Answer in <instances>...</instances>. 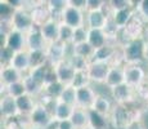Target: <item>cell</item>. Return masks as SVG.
<instances>
[{
    "mask_svg": "<svg viewBox=\"0 0 148 129\" xmlns=\"http://www.w3.org/2000/svg\"><path fill=\"white\" fill-rule=\"evenodd\" d=\"M146 53L144 50V44L142 40L135 39L130 43L129 45L125 49V56L129 61H138V59H142Z\"/></svg>",
    "mask_w": 148,
    "mask_h": 129,
    "instance_id": "6da1fadb",
    "label": "cell"
},
{
    "mask_svg": "<svg viewBox=\"0 0 148 129\" xmlns=\"http://www.w3.org/2000/svg\"><path fill=\"white\" fill-rule=\"evenodd\" d=\"M64 21L66 25L72 28L81 27V13L79 12L77 8L75 7H68L64 12Z\"/></svg>",
    "mask_w": 148,
    "mask_h": 129,
    "instance_id": "7a4b0ae2",
    "label": "cell"
},
{
    "mask_svg": "<svg viewBox=\"0 0 148 129\" xmlns=\"http://www.w3.org/2000/svg\"><path fill=\"white\" fill-rule=\"evenodd\" d=\"M88 74H89V77L97 80V81H101V80H107L110 70H108V66L106 63L98 62V63H94L89 68V72Z\"/></svg>",
    "mask_w": 148,
    "mask_h": 129,
    "instance_id": "3957f363",
    "label": "cell"
},
{
    "mask_svg": "<svg viewBox=\"0 0 148 129\" xmlns=\"http://www.w3.org/2000/svg\"><path fill=\"white\" fill-rule=\"evenodd\" d=\"M89 25L92 30H101L106 25V16L101 10H92L89 14Z\"/></svg>",
    "mask_w": 148,
    "mask_h": 129,
    "instance_id": "277c9868",
    "label": "cell"
},
{
    "mask_svg": "<svg viewBox=\"0 0 148 129\" xmlns=\"http://www.w3.org/2000/svg\"><path fill=\"white\" fill-rule=\"evenodd\" d=\"M88 43H89L95 50L104 47L106 39H104V34L102 32V30H90L89 36H88Z\"/></svg>",
    "mask_w": 148,
    "mask_h": 129,
    "instance_id": "5b68a950",
    "label": "cell"
},
{
    "mask_svg": "<svg viewBox=\"0 0 148 129\" xmlns=\"http://www.w3.org/2000/svg\"><path fill=\"white\" fill-rule=\"evenodd\" d=\"M76 96H77V101L81 105L89 106V105H94V96H93V92L89 89L88 87H82L76 89Z\"/></svg>",
    "mask_w": 148,
    "mask_h": 129,
    "instance_id": "8992f818",
    "label": "cell"
},
{
    "mask_svg": "<svg viewBox=\"0 0 148 129\" xmlns=\"http://www.w3.org/2000/svg\"><path fill=\"white\" fill-rule=\"evenodd\" d=\"M13 22L17 28L19 30H25V28L30 27L32 23V18L25 12H16L13 16Z\"/></svg>",
    "mask_w": 148,
    "mask_h": 129,
    "instance_id": "52a82bcc",
    "label": "cell"
},
{
    "mask_svg": "<svg viewBox=\"0 0 148 129\" xmlns=\"http://www.w3.org/2000/svg\"><path fill=\"white\" fill-rule=\"evenodd\" d=\"M75 68L72 66H67V65H61L57 70V75L58 79L61 80V83H68L72 81L75 77Z\"/></svg>",
    "mask_w": 148,
    "mask_h": 129,
    "instance_id": "ba28073f",
    "label": "cell"
},
{
    "mask_svg": "<svg viewBox=\"0 0 148 129\" xmlns=\"http://www.w3.org/2000/svg\"><path fill=\"white\" fill-rule=\"evenodd\" d=\"M31 120L38 125H47L49 123V115L45 107H38L31 114Z\"/></svg>",
    "mask_w": 148,
    "mask_h": 129,
    "instance_id": "9c48e42d",
    "label": "cell"
},
{
    "mask_svg": "<svg viewBox=\"0 0 148 129\" xmlns=\"http://www.w3.org/2000/svg\"><path fill=\"white\" fill-rule=\"evenodd\" d=\"M41 34L45 39L53 40V39H56L57 36H59V27L57 26L56 22H48V23H45L42 26Z\"/></svg>",
    "mask_w": 148,
    "mask_h": 129,
    "instance_id": "30bf717a",
    "label": "cell"
},
{
    "mask_svg": "<svg viewBox=\"0 0 148 129\" xmlns=\"http://www.w3.org/2000/svg\"><path fill=\"white\" fill-rule=\"evenodd\" d=\"M89 121L92 124V127L94 129H103L106 127V119L102 114H99L95 110H90L89 111Z\"/></svg>",
    "mask_w": 148,
    "mask_h": 129,
    "instance_id": "8fae6325",
    "label": "cell"
},
{
    "mask_svg": "<svg viewBox=\"0 0 148 129\" xmlns=\"http://www.w3.org/2000/svg\"><path fill=\"white\" fill-rule=\"evenodd\" d=\"M124 74L121 72L119 68H112L110 70V74L107 76V84L111 87H119V85L124 84Z\"/></svg>",
    "mask_w": 148,
    "mask_h": 129,
    "instance_id": "7c38bea8",
    "label": "cell"
},
{
    "mask_svg": "<svg viewBox=\"0 0 148 129\" xmlns=\"http://www.w3.org/2000/svg\"><path fill=\"white\" fill-rule=\"evenodd\" d=\"M12 67H14L16 70H25L30 66V56L25 53H17L12 61Z\"/></svg>",
    "mask_w": 148,
    "mask_h": 129,
    "instance_id": "4fadbf2b",
    "label": "cell"
},
{
    "mask_svg": "<svg viewBox=\"0 0 148 129\" xmlns=\"http://www.w3.org/2000/svg\"><path fill=\"white\" fill-rule=\"evenodd\" d=\"M17 111V102L13 97H5L1 101V114L4 115H14Z\"/></svg>",
    "mask_w": 148,
    "mask_h": 129,
    "instance_id": "5bb4252c",
    "label": "cell"
},
{
    "mask_svg": "<svg viewBox=\"0 0 148 129\" xmlns=\"http://www.w3.org/2000/svg\"><path fill=\"white\" fill-rule=\"evenodd\" d=\"M125 76H126L127 83H130V84H139L143 79V71L139 67H132L126 71Z\"/></svg>",
    "mask_w": 148,
    "mask_h": 129,
    "instance_id": "9a60e30c",
    "label": "cell"
},
{
    "mask_svg": "<svg viewBox=\"0 0 148 129\" xmlns=\"http://www.w3.org/2000/svg\"><path fill=\"white\" fill-rule=\"evenodd\" d=\"M7 44H8V47L13 50L21 49L22 44H23V38H22L21 32H18V31H13V32H10V35L8 36Z\"/></svg>",
    "mask_w": 148,
    "mask_h": 129,
    "instance_id": "2e32d148",
    "label": "cell"
},
{
    "mask_svg": "<svg viewBox=\"0 0 148 129\" xmlns=\"http://www.w3.org/2000/svg\"><path fill=\"white\" fill-rule=\"evenodd\" d=\"M113 117H115V123L119 125V127H125L129 121V114H127L126 108L120 106L115 110V114H113Z\"/></svg>",
    "mask_w": 148,
    "mask_h": 129,
    "instance_id": "e0dca14e",
    "label": "cell"
},
{
    "mask_svg": "<svg viewBox=\"0 0 148 129\" xmlns=\"http://www.w3.org/2000/svg\"><path fill=\"white\" fill-rule=\"evenodd\" d=\"M3 79H4L5 83H8L9 85L14 84V83H18V79H19V74H18V70H16L14 67H7L3 70V74H1Z\"/></svg>",
    "mask_w": 148,
    "mask_h": 129,
    "instance_id": "ac0fdd59",
    "label": "cell"
},
{
    "mask_svg": "<svg viewBox=\"0 0 148 129\" xmlns=\"http://www.w3.org/2000/svg\"><path fill=\"white\" fill-rule=\"evenodd\" d=\"M28 44H30L32 50H41L42 44H44V36H42V34L39 32V31L32 32L30 35V38H28Z\"/></svg>",
    "mask_w": 148,
    "mask_h": 129,
    "instance_id": "d6986e66",
    "label": "cell"
},
{
    "mask_svg": "<svg viewBox=\"0 0 148 129\" xmlns=\"http://www.w3.org/2000/svg\"><path fill=\"white\" fill-rule=\"evenodd\" d=\"M16 102H17V108L19 111H22V112H30L32 110V101H31V98L27 94H23L19 98H16Z\"/></svg>",
    "mask_w": 148,
    "mask_h": 129,
    "instance_id": "ffe728a7",
    "label": "cell"
},
{
    "mask_svg": "<svg viewBox=\"0 0 148 129\" xmlns=\"http://www.w3.org/2000/svg\"><path fill=\"white\" fill-rule=\"evenodd\" d=\"M72 112L73 111H71V107L70 105H67V103H59L58 106H57L56 108V115L58 119H61V121H63V120H68V117L72 116Z\"/></svg>",
    "mask_w": 148,
    "mask_h": 129,
    "instance_id": "44dd1931",
    "label": "cell"
},
{
    "mask_svg": "<svg viewBox=\"0 0 148 129\" xmlns=\"http://www.w3.org/2000/svg\"><path fill=\"white\" fill-rule=\"evenodd\" d=\"M45 62V54L42 50H32L30 53V66L38 68Z\"/></svg>",
    "mask_w": 148,
    "mask_h": 129,
    "instance_id": "7402d4cb",
    "label": "cell"
},
{
    "mask_svg": "<svg viewBox=\"0 0 148 129\" xmlns=\"http://www.w3.org/2000/svg\"><path fill=\"white\" fill-rule=\"evenodd\" d=\"M71 121H72V124L75 128H81L86 124L88 116L85 115V112H82V111L75 110L72 112V116H71Z\"/></svg>",
    "mask_w": 148,
    "mask_h": 129,
    "instance_id": "603a6c76",
    "label": "cell"
},
{
    "mask_svg": "<svg viewBox=\"0 0 148 129\" xmlns=\"http://www.w3.org/2000/svg\"><path fill=\"white\" fill-rule=\"evenodd\" d=\"M129 96H130V90L126 84H121L119 87L113 88V97L117 101H126L129 98Z\"/></svg>",
    "mask_w": 148,
    "mask_h": 129,
    "instance_id": "cb8c5ba5",
    "label": "cell"
},
{
    "mask_svg": "<svg viewBox=\"0 0 148 129\" xmlns=\"http://www.w3.org/2000/svg\"><path fill=\"white\" fill-rule=\"evenodd\" d=\"M130 17H132V10H130L129 8H127V9L119 10V12H116V14H115V22H116V25H119V26H124L127 23Z\"/></svg>",
    "mask_w": 148,
    "mask_h": 129,
    "instance_id": "d4e9b609",
    "label": "cell"
},
{
    "mask_svg": "<svg viewBox=\"0 0 148 129\" xmlns=\"http://www.w3.org/2000/svg\"><path fill=\"white\" fill-rule=\"evenodd\" d=\"M48 72V68L45 66H41V67H38L34 70L32 75H31V79L36 83V84L41 85L42 83H45V76H47Z\"/></svg>",
    "mask_w": 148,
    "mask_h": 129,
    "instance_id": "484cf974",
    "label": "cell"
},
{
    "mask_svg": "<svg viewBox=\"0 0 148 129\" xmlns=\"http://www.w3.org/2000/svg\"><path fill=\"white\" fill-rule=\"evenodd\" d=\"M88 77H89V74H86L85 71H76L75 77L72 80V87L76 88V89L85 87V83H86Z\"/></svg>",
    "mask_w": 148,
    "mask_h": 129,
    "instance_id": "4316f807",
    "label": "cell"
},
{
    "mask_svg": "<svg viewBox=\"0 0 148 129\" xmlns=\"http://www.w3.org/2000/svg\"><path fill=\"white\" fill-rule=\"evenodd\" d=\"M63 103H67V105H71V103L75 102V99H77V96H76V89L73 87H67L64 88L63 93L61 96Z\"/></svg>",
    "mask_w": 148,
    "mask_h": 129,
    "instance_id": "83f0119b",
    "label": "cell"
},
{
    "mask_svg": "<svg viewBox=\"0 0 148 129\" xmlns=\"http://www.w3.org/2000/svg\"><path fill=\"white\" fill-rule=\"evenodd\" d=\"M93 49H94V48H93L89 43H82V44H77V45H76L75 53H76V56H80V57L86 58L88 56H90V54L93 53Z\"/></svg>",
    "mask_w": 148,
    "mask_h": 129,
    "instance_id": "f1b7e54d",
    "label": "cell"
},
{
    "mask_svg": "<svg viewBox=\"0 0 148 129\" xmlns=\"http://www.w3.org/2000/svg\"><path fill=\"white\" fill-rule=\"evenodd\" d=\"M94 110L98 111L99 114H106L108 111V108H110V102L107 101V98H104V97H98V98H95L94 101Z\"/></svg>",
    "mask_w": 148,
    "mask_h": 129,
    "instance_id": "f546056e",
    "label": "cell"
},
{
    "mask_svg": "<svg viewBox=\"0 0 148 129\" xmlns=\"http://www.w3.org/2000/svg\"><path fill=\"white\" fill-rule=\"evenodd\" d=\"M73 32H75V28L67 25H62L59 27V39L62 41H68V40L73 39Z\"/></svg>",
    "mask_w": 148,
    "mask_h": 129,
    "instance_id": "4dcf8cb0",
    "label": "cell"
},
{
    "mask_svg": "<svg viewBox=\"0 0 148 129\" xmlns=\"http://www.w3.org/2000/svg\"><path fill=\"white\" fill-rule=\"evenodd\" d=\"M112 53H113L112 48L106 47V45H104V47H102V48H99V49L94 50V57H95V59H98V61H103V59L110 58V57L112 56Z\"/></svg>",
    "mask_w": 148,
    "mask_h": 129,
    "instance_id": "1f68e13d",
    "label": "cell"
},
{
    "mask_svg": "<svg viewBox=\"0 0 148 129\" xmlns=\"http://www.w3.org/2000/svg\"><path fill=\"white\" fill-rule=\"evenodd\" d=\"M47 90L52 97H61L62 93H63V90H64V88H63V84H62L61 81H57V83H53V84L48 85Z\"/></svg>",
    "mask_w": 148,
    "mask_h": 129,
    "instance_id": "d6a6232c",
    "label": "cell"
},
{
    "mask_svg": "<svg viewBox=\"0 0 148 129\" xmlns=\"http://www.w3.org/2000/svg\"><path fill=\"white\" fill-rule=\"evenodd\" d=\"M9 92L10 94H12L13 97H16V98H19L21 96H23L25 92H26V87H25V84H22V83H14V84L9 85Z\"/></svg>",
    "mask_w": 148,
    "mask_h": 129,
    "instance_id": "836d02e7",
    "label": "cell"
},
{
    "mask_svg": "<svg viewBox=\"0 0 148 129\" xmlns=\"http://www.w3.org/2000/svg\"><path fill=\"white\" fill-rule=\"evenodd\" d=\"M88 36H89V34H86L84 27H77V28H75V32H73V41H75L76 44L86 43Z\"/></svg>",
    "mask_w": 148,
    "mask_h": 129,
    "instance_id": "e575fe53",
    "label": "cell"
},
{
    "mask_svg": "<svg viewBox=\"0 0 148 129\" xmlns=\"http://www.w3.org/2000/svg\"><path fill=\"white\" fill-rule=\"evenodd\" d=\"M14 50L10 49L9 47H5V48H1V62H7V61H10L14 58Z\"/></svg>",
    "mask_w": 148,
    "mask_h": 129,
    "instance_id": "d590c367",
    "label": "cell"
},
{
    "mask_svg": "<svg viewBox=\"0 0 148 129\" xmlns=\"http://www.w3.org/2000/svg\"><path fill=\"white\" fill-rule=\"evenodd\" d=\"M85 65H86V62H85L84 57H80V56H75V57H73V65H72V67L75 68V70L84 71Z\"/></svg>",
    "mask_w": 148,
    "mask_h": 129,
    "instance_id": "8d00e7d4",
    "label": "cell"
},
{
    "mask_svg": "<svg viewBox=\"0 0 148 129\" xmlns=\"http://www.w3.org/2000/svg\"><path fill=\"white\" fill-rule=\"evenodd\" d=\"M12 9H13V7L9 3H1V4H0V13H1L3 18L9 17L10 14H12Z\"/></svg>",
    "mask_w": 148,
    "mask_h": 129,
    "instance_id": "74e56055",
    "label": "cell"
},
{
    "mask_svg": "<svg viewBox=\"0 0 148 129\" xmlns=\"http://www.w3.org/2000/svg\"><path fill=\"white\" fill-rule=\"evenodd\" d=\"M58 81V75H57V71H52L48 70L47 76H45V83H48V85L53 84V83Z\"/></svg>",
    "mask_w": 148,
    "mask_h": 129,
    "instance_id": "f35d334b",
    "label": "cell"
},
{
    "mask_svg": "<svg viewBox=\"0 0 148 129\" xmlns=\"http://www.w3.org/2000/svg\"><path fill=\"white\" fill-rule=\"evenodd\" d=\"M25 87H26V90L28 92H36L38 90V88L40 87L39 84H36L35 81H34L32 79H31V76L28 77V79L26 80V83H25Z\"/></svg>",
    "mask_w": 148,
    "mask_h": 129,
    "instance_id": "ab89813d",
    "label": "cell"
},
{
    "mask_svg": "<svg viewBox=\"0 0 148 129\" xmlns=\"http://www.w3.org/2000/svg\"><path fill=\"white\" fill-rule=\"evenodd\" d=\"M112 5L119 12V10H122V9H127L129 1H125V0H115V1H112Z\"/></svg>",
    "mask_w": 148,
    "mask_h": 129,
    "instance_id": "60d3db41",
    "label": "cell"
},
{
    "mask_svg": "<svg viewBox=\"0 0 148 129\" xmlns=\"http://www.w3.org/2000/svg\"><path fill=\"white\" fill-rule=\"evenodd\" d=\"M102 4H103V1H101V0H89L88 1V7L93 10H99Z\"/></svg>",
    "mask_w": 148,
    "mask_h": 129,
    "instance_id": "b9f144b4",
    "label": "cell"
},
{
    "mask_svg": "<svg viewBox=\"0 0 148 129\" xmlns=\"http://www.w3.org/2000/svg\"><path fill=\"white\" fill-rule=\"evenodd\" d=\"M58 129H73V124L71 120H63L59 123Z\"/></svg>",
    "mask_w": 148,
    "mask_h": 129,
    "instance_id": "7bdbcfd3",
    "label": "cell"
},
{
    "mask_svg": "<svg viewBox=\"0 0 148 129\" xmlns=\"http://www.w3.org/2000/svg\"><path fill=\"white\" fill-rule=\"evenodd\" d=\"M50 4H52V7L54 9H62V8H64V5H66V3L64 1H50Z\"/></svg>",
    "mask_w": 148,
    "mask_h": 129,
    "instance_id": "ee69618b",
    "label": "cell"
},
{
    "mask_svg": "<svg viewBox=\"0 0 148 129\" xmlns=\"http://www.w3.org/2000/svg\"><path fill=\"white\" fill-rule=\"evenodd\" d=\"M71 4H73L72 7H75V8H80V7L86 5L88 1H84V0H73V1H71Z\"/></svg>",
    "mask_w": 148,
    "mask_h": 129,
    "instance_id": "f6af8a7d",
    "label": "cell"
},
{
    "mask_svg": "<svg viewBox=\"0 0 148 129\" xmlns=\"http://www.w3.org/2000/svg\"><path fill=\"white\" fill-rule=\"evenodd\" d=\"M140 8H142V12H143L144 16L148 17V0H144V1L140 3Z\"/></svg>",
    "mask_w": 148,
    "mask_h": 129,
    "instance_id": "bcb514c9",
    "label": "cell"
},
{
    "mask_svg": "<svg viewBox=\"0 0 148 129\" xmlns=\"http://www.w3.org/2000/svg\"><path fill=\"white\" fill-rule=\"evenodd\" d=\"M127 129H142V125L139 123H132V124L127 127Z\"/></svg>",
    "mask_w": 148,
    "mask_h": 129,
    "instance_id": "7dc6e473",
    "label": "cell"
},
{
    "mask_svg": "<svg viewBox=\"0 0 148 129\" xmlns=\"http://www.w3.org/2000/svg\"><path fill=\"white\" fill-rule=\"evenodd\" d=\"M8 3H9L12 7H19V4H22V1H16V0H14V1L12 0V1H8Z\"/></svg>",
    "mask_w": 148,
    "mask_h": 129,
    "instance_id": "c3c4849f",
    "label": "cell"
},
{
    "mask_svg": "<svg viewBox=\"0 0 148 129\" xmlns=\"http://www.w3.org/2000/svg\"><path fill=\"white\" fill-rule=\"evenodd\" d=\"M144 56H146V58L148 59V47H147V49H146V53H144Z\"/></svg>",
    "mask_w": 148,
    "mask_h": 129,
    "instance_id": "681fc988",
    "label": "cell"
}]
</instances>
